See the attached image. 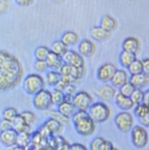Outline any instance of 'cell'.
Masks as SVG:
<instances>
[{
	"mask_svg": "<svg viewBox=\"0 0 149 150\" xmlns=\"http://www.w3.org/2000/svg\"><path fill=\"white\" fill-rule=\"evenodd\" d=\"M23 77V66L15 55L0 50V91L13 89Z\"/></svg>",
	"mask_w": 149,
	"mask_h": 150,
	"instance_id": "cell-1",
	"label": "cell"
},
{
	"mask_svg": "<svg viewBox=\"0 0 149 150\" xmlns=\"http://www.w3.org/2000/svg\"><path fill=\"white\" fill-rule=\"evenodd\" d=\"M75 131L81 136H90L95 131V123L89 117L87 111L76 110L71 117Z\"/></svg>",
	"mask_w": 149,
	"mask_h": 150,
	"instance_id": "cell-2",
	"label": "cell"
},
{
	"mask_svg": "<svg viewBox=\"0 0 149 150\" xmlns=\"http://www.w3.org/2000/svg\"><path fill=\"white\" fill-rule=\"evenodd\" d=\"M89 117L93 119V121L95 124H100V123L107 122L111 116V110L102 101H96L93 103V105L87 110Z\"/></svg>",
	"mask_w": 149,
	"mask_h": 150,
	"instance_id": "cell-3",
	"label": "cell"
},
{
	"mask_svg": "<svg viewBox=\"0 0 149 150\" xmlns=\"http://www.w3.org/2000/svg\"><path fill=\"white\" fill-rule=\"evenodd\" d=\"M46 82L42 75L38 73H30L23 79V89L30 96H35L45 88Z\"/></svg>",
	"mask_w": 149,
	"mask_h": 150,
	"instance_id": "cell-4",
	"label": "cell"
},
{
	"mask_svg": "<svg viewBox=\"0 0 149 150\" xmlns=\"http://www.w3.org/2000/svg\"><path fill=\"white\" fill-rule=\"evenodd\" d=\"M131 140L136 148H144L147 146L149 141V134L145 127L141 125L133 126L131 129Z\"/></svg>",
	"mask_w": 149,
	"mask_h": 150,
	"instance_id": "cell-5",
	"label": "cell"
},
{
	"mask_svg": "<svg viewBox=\"0 0 149 150\" xmlns=\"http://www.w3.org/2000/svg\"><path fill=\"white\" fill-rule=\"evenodd\" d=\"M32 96H34L32 98V105L39 111H48L53 105L50 90L44 88Z\"/></svg>",
	"mask_w": 149,
	"mask_h": 150,
	"instance_id": "cell-6",
	"label": "cell"
},
{
	"mask_svg": "<svg viewBox=\"0 0 149 150\" xmlns=\"http://www.w3.org/2000/svg\"><path fill=\"white\" fill-rule=\"evenodd\" d=\"M114 122L119 131L127 133L130 132L134 126V117L131 112H129V111H122L116 115Z\"/></svg>",
	"mask_w": 149,
	"mask_h": 150,
	"instance_id": "cell-7",
	"label": "cell"
},
{
	"mask_svg": "<svg viewBox=\"0 0 149 150\" xmlns=\"http://www.w3.org/2000/svg\"><path fill=\"white\" fill-rule=\"evenodd\" d=\"M93 103V98L88 92L86 91H77L72 96V103L74 105L76 110L87 111Z\"/></svg>",
	"mask_w": 149,
	"mask_h": 150,
	"instance_id": "cell-8",
	"label": "cell"
},
{
	"mask_svg": "<svg viewBox=\"0 0 149 150\" xmlns=\"http://www.w3.org/2000/svg\"><path fill=\"white\" fill-rule=\"evenodd\" d=\"M116 70H117V68L113 63H105L98 67L97 72H96V77L100 82L107 83L111 81Z\"/></svg>",
	"mask_w": 149,
	"mask_h": 150,
	"instance_id": "cell-9",
	"label": "cell"
},
{
	"mask_svg": "<svg viewBox=\"0 0 149 150\" xmlns=\"http://www.w3.org/2000/svg\"><path fill=\"white\" fill-rule=\"evenodd\" d=\"M63 62L74 67H84V58L78 52L68 49L62 56Z\"/></svg>",
	"mask_w": 149,
	"mask_h": 150,
	"instance_id": "cell-10",
	"label": "cell"
},
{
	"mask_svg": "<svg viewBox=\"0 0 149 150\" xmlns=\"http://www.w3.org/2000/svg\"><path fill=\"white\" fill-rule=\"evenodd\" d=\"M17 135H18V133L13 128L4 130V131H0V142L5 147H12L16 145Z\"/></svg>",
	"mask_w": 149,
	"mask_h": 150,
	"instance_id": "cell-11",
	"label": "cell"
},
{
	"mask_svg": "<svg viewBox=\"0 0 149 150\" xmlns=\"http://www.w3.org/2000/svg\"><path fill=\"white\" fill-rule=\"evenodd\" d=\"M96 47L93 41L88 39H83L78 43V53L82 57H91L95 55Z\"/></svg>",
	"mask_w": 149,
	"mask_h": 150,
	"instance_id": "cell-12",
	"label": "cell"
},
{
	"mask_svg": "<svg viewBox=\"0 0 149 150\" xmlns=\"http://www.w3.org/2000/svg\"><path fill=\"white\" fill-rule=\"evenodd\" d=\"M129 82L133 85L135 88L144 89L149 84V75L145 72H141L139 74L130 75L129 77Z\"/></svg>",
	"mask_w": 149,
	"mask_h": 150,
	"instance_id": "cell-13",
	"label": "cell"
},
{
	"mask_svg": "<svg viewBox=\"0 0 149 150\" xmlns=\"http://www.w3.org/2000/svg\"><path fill=\"white\" fill-rule=\"evenodd\" d=\"M115 101L117 107L122 111H130L134 108V103H133L132 100L130 98V96H126L124 94H122L121 92H116L115 96Z\"/></svg>",
	"mask_w": 149,
	"mask_h": 150,
	"instance_id": "cell-14",
	"label": "cell"
},
{
	"mask_svg": "<svg viewBox=\"0 0 149 150\" xmlns=\"http://www.w3.org/2000/svg\"><path fill=\"white\" fill-rule=\"evenodd\" d=\"M116 92H117L116 87H114L112 84L106 83L102 87L98 88V90L96 91V96L102 100H111L115 98Z\"/></svg>",
	"mask_w": 149,
	"mask_h": 150,
	"instance_id": "cell-15",
	"label": "cell"
},
{
	"mask_svg": "<svg viewBox=\"0 0 149 150\" xmlns=\"http://www.w3.org/2000/svg\"><path fill=\"white\" fill-rule=\"evenodd\" d=\"M122 49L127 52L137 54L140 51V42L137 38L134 37H128L123 41L122 43Z\"/></svg>",
	"mask_w": 149,
	"mask_h": 150,
	"instance_id": "cell-16",
	"label": "cell"
},
{
	"mask_svg": "<svg viewBox=\"0 0 149 150\" xmlns=\"http://www.w3.org/2000/svg\"><path fill=\"white\" fill-rule=\"evenodd\" d=\"M129 81V76L127 71L123 69H119V70H116L115 74L113 75L111 79V83L114 87L116 88H120L122 86L123 84H125L126 82Z\"/></svg>",
	"mask_w": 149,
	"mask_h": 150,
	"instance_id": "cell-17",
	"label": "cell"
},
{
	"mask_svg": "<svg viewBox=\"0 0 149 150\" xmlns=\"http://www.w3.org/2000/svg\"><path fill=\"white\" fill-rule=\"evenodd\" d=\"M46 63H47L49 69L59 70L64 62H63L62 56H59V55L55 54L53 52H50L47 57V59H46Z\"/></svg>",
	"mask_w": 149,
	"mask_h": 150,
	"instance_id": "cell-18",
	"label": "cell"
},
{
	"mask_svg": "<svg viewBox=\"0 0 149 150\" xmlns=\"http://www.w3.org/2000/svg\"><path fill=\"white\" fill-rule=\"evenodd\" d=\"M42 126H43L44 128H46L52 135L59 134L60 132H62V130H63V124H61L59 121L55 120L53 118L48 119Z\"/></svg>",
	"mask_w": 149,
	"mask_h": 150,
	"instance_id": "cell-19",
	"label": "cell"
},
{
	"mask_svg": "<svg viewBox=\"0 0 149 150\" xmlns=\"http://www.w3.org/2000/svg\"><path fill=\"white\" fill-rule=\"evenodd\" d=\"M90 36L95 41L97 42H104L106 40H108L109 36H111V33L107 32L106 30H104L102 28H100V25L93 26L90 30Z\"/></svg>",
	"mask_w": 149,
	"mask_h": 150,
	"instance_id": "cell-20",
	"label": "cell"
},
{
	"mask_svg": "<svg viewBox=\"0 0 149 150\" xmlns=\"http://www.w3.org/2000/svg\"><path fill=\"white\" fill-rule=\"evenodd\" d=\"M60 40L67 47H72V46H75L76 44H78V42H79V36L75 32L67 30V32L63 33Z\"/></svg>",
	"mask_w": 149,
	"mask_h": 150,
	"instance_id": "cell-21",
	"label": "cell"
},
{
	"mask_svg": "<svg viewBox=\"0 0 149 150\" xmlns=\"http://www.w3.org/2000/svg\"><path fill=\"white\" fill-rule=\"evenodd\" d=\"M57 107H58V110H57V111L68 119L71 118L72 115H73L76 111L75 107H74V105L71 103V101H65L64 100L63 103H61L60 105H57Z\"/></svg>",
	"mask_w": 149,
	"mask_h": 150,
	"instance_id": "cell-22",
	"label": "cell"
},
{
	"mask_svg": "<svg viewBox=\"0 0 149 150\" xmlns=\"http://www.w3.org/2000/svg\"><path fill=\"white\" fill-rule=\"evenodd\" d=\"M11 123H12V128H13L17 133H20V132H30V130H32V126L28 125L23 121V119L21 118L19 114L17 115V117Z\"/></svg>",
	"mask_w": 149,
	"mask_h": 150,
	"instance_id": "cell-23",
	"label": "cell"
},
{
	"mask_svg": "<svg viewBox=\"0 0 149 150\" xmlns=\"http://www.w3.org/2000/svg\"><path fill=\"white\" fill-rule=\"evenodd\" d=\"M100 26L104 28V30H106L107 32L111 33L117 28V21H116L113 16H111V15L106 14L102 17V19H100Z\"/></svg>",
	"mask_w": 149,
	"mask_h": 150,
	"instance_id": "cell-24",
	"label": "cell"
},
{
	"mask_svg": "<svg viewBox=\"0 0 149 150\" xmlns=\"http://www.w3.org/2000/svg\"><path fill=\"white\" fill-rule=\"evenodd\" d=\"M137 59L136 57V54H133V53L127 52V51L123 50L121 53H120L119 56V63L122 67L124 68H128V66L130 65L133 61H135Z\"/></svg>",
	"mask_w": 149,
	"mask_h": 150,
	"instance_id": "cell-25",
	"label": "cell"
},
{
	"mask_svg": "<svg viewBox=\"0 0 149 150\" xmlns=\"http://www.w3.org/2000/svg\"><path fill=\"white\" fill-rule=\"evenodd\" d=\"M61 79V74L58 70H48L46 72L45 76V82L47 83L49 86L55 87V85L59 82V80Z\"/></svg>",
	"mask_w": 149,
	"mask_h": 150,
	"instance_id": "cell-26",
	"label": "cell"
},
{
	"mask_svg": "<svg viewBox=\"0 0 149 150\" xmlns=\"http://www.w3.org/2000/svg\"><path fill=\"white\" fill-rule=\"evenodd\" d=\"M50 50H51V52L59 55V56H63V55L65 54V52L68 50V47L61 41V40H58V41H54L53 43L51 44Z\"/></svg>",
	"mask_w": 149,
	"mask_h": 150,
	"instance_id": "cell-27",
	"label": "cell"
},
{
	"mask_svg": "<svg viewBox=\"0 0 149 150\" xmlns=\"http://www.w3.org/2000/svg\"><path fill=\"white\" fill-rule=\"evenodd\" d=\"M51 52L49 47L47 46H39L37 47L34 51V55L36 60H40V61H46L49 53Z\"/></svg>",
	"mask_w": 149,
	"mask_h": 150,
	"instance_id": "cell-28",
	"label": "cell"
},
{
	"mask_svg": "<svg viewBox=\"0 0 149 150\" xmlns=\"http://www.w3.org/2000/svg\"><path fill=\"white\" fill-rule=\"evenodd\" d=\"M127 70H128V73H130V75L139 74V73H141V72H143V64H142V61L136 59L135 61H133V62L128 66Z\"/></svg>",
	"mask_w": 149,
	"mask_h": 150,
	"instance_id": "cell-29",
	"label": "cell"
},
{
	"mask_svg": "<svg viewBox=\"0 0 149 150\" xmlns=\"http://www.w3.org/2000/svg\"><path fill=\"white\" fill-rule=\"evenodd\" d=\"M16 145L23 147H28L30 145V132H20L17 135Z\"/></svg>",
	"mask_w": 149,
	"mask_h": 150,
	"instance_id": "cell-30",
	"label": "cell"
},
{
	"mask_svg": "<svg viewBox=\"0 0 149 150\" xmlns=\"http://www.w3.org/2000/svg\"><path fill=\"white\" fill-rule=\"evenodd\" d=\"M51 98H52V101H53V105H60L61 103L64 101L65 98V93L62 91V90H59L54 88L51 91Z\"/></svg>",
	"mask_w": 149,
	"mask_h": 150,
	"instance_id": "cell-31",
	"label": "cell"
},
{
	"mask_svg": "<svg viewBox=\"0 0 149 150\" xmlns=\"http://www.w3.org/2000/svg\"><path fill=\"white\" fill-rule=\"evenodd\" d=\"M17 115H18V112H17L16 109H14L12 107H8L6 109H4L3 112H2V119L12 122L17 117Z\"/></svg>",
	"mask_w": 149,
	"mask_h": 150,
	"instance_id": "cell-32",
	"label": "cell"
},
{
	"mask_svg": "<svg viewBox=\"0 0 149 150\" xmlns=\"http://www.w3.org/2000/svg\"><path fill=\"white\" fill-rule=\"evenodd\" d=\"M48 111H49L50 118H53V119H55V120L59 121V122H60L61 124H63V125L69 124L70 119H68L65 116H63V115L60 114L58 111H54V110H48Z\"/></svg>",
	"mask_w": 149,
	"mask_h": 150,
	"instance_id": "cell-33",
	"label": "cell"
},
{
	"mask_svg": "<svg viewBox=\"0 0 149 150\" xmlns=\"http://www.w3.org/2000/svg\"><path fill=\"white\" fill-rule=\"evenodd\" d=\"M143 96H144L143 89L135 88L134 91H133L132 94L130 96V98L132 100L133 103L136 105H139V103H142V101H143Z\"/></svg>",
	"mask_w": 149,
	"mask_h": 150,
	"instance_id": "cell-34",
	"label": "cell"
},
{
	"mask_svg": "<svg viewBox=\"0 0 149 150\" xmlns=\"http://www.w3.org/2000/svg\"><path fill=\"white\" fill-rule=\"evenodd\" d=\"M19 115H20V117L23 119V121H25V122L27 123L28 125H30V126H32V124H35V123L37 122L36 115H35L32 112H30V111H25V112H23L21 114H19Z\"/></svg>",
	"mask_w": 149,
	"mask_h": 150,
	"instance_id": "cell-35",
	"label": "cell"
},
{
	"mask_svg": "<svg viewBox=\"0 0 149 150\" xmlns=\"http://www.w3.org/2000/svg\"><path fill=\"white\" fill-rule=\"evenodd\" d=\"M134 107L135 108H133L134 109V114L138 119L142 118V117H144L149 112L148 107H146L144 103H139V105H136Z\"/></svg>",
	"mask_w": 149,
	"mask_h": 150,
	"instance_id": "cell-36",
	"label": "cell"
},
{
	"mask_svg": "<svg viewBox=\"0 0 149 150\" xmlns=\"http://www.w3.org/2000/svg\"><path fill=\"white\" fill-rule=\"evenodd\" d=\"M134 89H135V87L128 81V82L123 84L122 86L119 88V92H121L122 94H124V96H130L131 94H132V92L134 91Z\"/></svg>",
	"mask_w": 149,
	"mask_h": 150,
	"instance_id": "cell-37",
	"label": "cell"
},
{
	"mask_svg": "<svg viewBox=\"0 0 149 150\" xmlns=\"http://www.w3.org/2000/svg\"><path fill=\"white\" fill-rule=\"evenodd\" d=\"M35 69L38 72H47L48 71V65L46 63V61H40V60H36L35 61Z\"/></svg>",
	"mask_w": 149,
	"mask_h": 150,
	"instance_id": "cell-38",
	"label": "cell"
},
{
	"mask_svg": "<svg viewBox=\"0 0 149 150\" xmlns=\"http://www.w3.org/2000/svg\"><path fill=\"white\" fill-rule=\"evenodd\" d=\"M105 139L102 137H96L93 139V141L90 142V145H89V150H100V147L102 145V141Z\"/></svg>",
	"mask_w": 149,
	"mask_h": 150,
	"instance_id": "cell-39",
	"label": "cell"
},
{
	"mask_svg": "<svg viewBox=\"0 0 149 150\" xmlns=\"http://www.w3.org/2000/svg\"><path fill=\"white\" fill-rule=\"evenodd\" d=\"M63 92H64L65 94H67V96H73L76 92V86L74 85V83H70V84H68L67 86L65 87V89L63 90Z\"/></svg>",
	"mask_w": 149,
	"mask_h": 150,
	"instance_id": "cell-40",
	"label": "cell"
},
{
	"mask_svg": "<svg viewBox=\"0 0 149 150\" xmlns=\"http://www.w3.org/2000/svg\"><path fill=\"white\" fill-rule=\"evenodd\" d=\"M9 5L10 3L8 0H0V14H4L5 12H7Z\"/></svg>",
	"mask_w": 149,
	"mask_h": 150,
	"instance_id": "cell-41",
	"label": "cell"
},
{
	"mask_svg": "<svg viewBox=\"0 0 149 150\" xmlns=\"http://www.w3.org/2000/svg\"><path fill=\"white\" fill-rule=\"evenodd\" d=\"M68 84H70V83L68 82L66 79L63 78V77H61V79L59 80V82L55 85V88H56V89H59V90H62V91H63V90L65 89V87H66Z\"/></svg>",
	"mask_w": 149,
	"mask_h": 150,
	"instance_id": "cell-42",
	"label": "cell"
},
{
	"mask_svg": "<svg viewBox=\"0 0 149 150\" xmlns=\"http://www.w3.org/2000/svg\"><path fill=\"white\" fill-rule=\"evenodd\" d=\"M12 128V123L10 121L7 120H0V130L1 131H4V130H8V129H11Z\"/></svg>",
	"mask_w": 149,
	"mask_h": 150,
	"instance_id": "cell-43",
	"label": "cell"
},
{
	"mask_svg": "<svg viewBox=\"0 0 149 150\" xmlns=\"http://www.w3.org/2000/svg\"><path fill=\"white\" fill-rule=\"evenodd\" d=\"M15 3L20 7H28L30 6L35 2V0H14Z\"/></svg>",
	"mask_w": 149,
	"mask_h": 150,
	"instance_id": "cell-44",
	"label": "cell"
},
{
	"mask_svg": "<svg viewBox=\"0 0 149 150\" xmlns=\"http://www.w3.org/2000/svg\"><path fill=\"white\" fill-rule=\"evenodd\" d=\"M113 147H114V144L111 142V141L104 140L100 147V150H111Z\"/></svg>",
	"mask_w": 149,
	"mask_h": 150,
	"instance_id": "cell-45",
	"label": "cell"
},
{
	"mask_svg": "<svg viewBox=\"0 0 149 150\" xmlns=\"http://www.w3.org/2000/svg\"><path fill=\"white\" fill-rule=\"evenodd\" d=\"M68 150H88V149H87L83 144H80V143H74V144L70 145Z\"/></svg>",
	"mask_w": 149,
	"mask_h": 150,
	"instance_id": "cell-46",
	"label": "cell"
},
{
	"mask_svg": "<svg viewBox=\"0 0 149 150\" xmlns=\"http://www.w3.org/2000/svg\"><path fill=\"white\" fill-rule=\"evenodd\" d=\"M139 120V123L141 126H143V127H148L149 126V112L147 115H145L144 117H142V118L138 119Z\"/></svg>",
	"mask_w": 149,
	"mask_h": 150,
	"instance_id": "cell-47",
	"label": "cell"
},
{
	"mask_svg": "<svg viewBox=\"0 0 149 150\" xmlns=\"http://www.w3.org/2000/svg\"><path fill=\"white\" fill-rule=\"evenodd\" d=\"M142 64H143V72L149 75V58H145L142 60Z\"/></svg>",
	"mask_w": 149,
	"mask_h": 150,
	"instance_id": "cell-48",
	"label": "cell"
},
{
	"mask_svg": "<svg viewBox=\"0 0 149 150\" xmlns=\"http://www.w3.org/2000/svg\"><path fill=\"white\" fill-rule=\"evenodd\" d=\"M142 103H144V105H145L146 107H148V109H149V89L144 91L143 101H142Z\"/></svg>",
	"mask_w": 149,
	"mask_h": 150,
	"instance_id": "cell-49",
	"label": "cell"
},
{
	"mask_svg": "<svg viewBox=\"0 0 149 150\" xmlns=\"http://www.w3.org/2000/svg\"><path fill=\"white\" fill-rule=\"evenodd\" d=\"M11 150H27V148L23 146H19V145H14L11 147Z\"/></svg>",
	"mask_w": 149,
	"mask_h": 150,
	"instance_id": "cell-50",
	"label": "cell"
},
{
	"mask_svg": "<svg viewBox=\"0 0 149 150\" xmlns=\"http://www.w3.org/2000/svg\"><path fill=\"white\" fill-rule=\"evenodd\" d=\"M55 3H62V2H64L65 0H53Z\"/></svg>",
	"mask_w": 149,
	"mask_h": 150,
	"instance_id": "cell-51",
	"label": "cell"
},
{
	"mask_svg": "<svg viewBox=\"0 0 149 150\" xmlns=\"http://www.w3.org/2000/svg\"><path fill=\"white\" fill-rule=\"evenodd\" d=\"M111 150H119V149H118V148H116V147H115V146H114V147H113V148H112Z\"/></svg>",
	"mask_w": 149,
	"mask_h": 150,
	"instance_id": "cell-52",
	"label": "cell"
},
{
	"mask_svg": "<svg viewBox=\"0 0 149 150\" xmlns=\"http://www.w3.org/2000/svg\"><path fill=\"white\" fill-rule=\"evenodd\" d=\"M147 132H148V134H149V126L147 127Z\"/></svg>",
	"mask_w": 149,
	"mask_h": 150,
	"instance_id": "cell-53",
	"label": "cell"
},
{
	"mask_svg": "<svg viewBox=\"0 0 149 150\" xmlns=\"http://www.w3.org/2000/svg\"><path fill=\"white\" fill-rule=\"evenodd\" d=\"M0 120H1V119H0Z\"/></svg>",
	"mask_w": 149,
	"mask_h": 150,
	"instance_id": "cell-54",
	"label": "cell"
}]
</instances>
